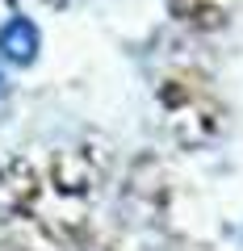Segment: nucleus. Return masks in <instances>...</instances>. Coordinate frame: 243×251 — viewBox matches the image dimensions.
I'll list each match as a JSON object with an SVG mask.
<instances>
[{"instance_id": "1", "label": "nucleus", "mask_w": 243, "mask_h": 251, "mask_svg": "<svg viewBox=\"0 0 243 251\" xmlns=\"http://www.w3.org/2000/svg\"><path fill=\"white\" fill-rule=\"evenodd\" d=\"M0 54H4L9 63H34V54H38V29L29 25L26 17L9 21V25L0 29Z\"/></svg>"}, {"instance_id": "2", "label": "nucleus", "mask_w": 243, "mask_h": 251, "mask_svg": "<svg viewBox=\"0 0 243 251\" xmlns=\"http://www.w3.org/2000/svg\"><path fill=\"white\" fill-rule=\"evenodd\" d=\"M4 97H9V92H4V80H0V109H4Z\"/></svg>"}]
</instances>
